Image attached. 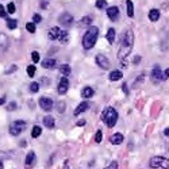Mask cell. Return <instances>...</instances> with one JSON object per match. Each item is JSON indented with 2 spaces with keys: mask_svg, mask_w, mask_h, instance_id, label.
<instances>
[{
  "mask_svg": "<svg viewBox=\"0 0 169 169\" xmlns=\"http://www.w3.org/2000/svg\"><path fill=\"white\" fill-rule=\"evenodd\" d=\"M30 91H31V92H38L39 91V84L38 83H31L30 84Z\"/></svg>",
  "mask_w": 169,
  "mask_h": 169,
  "instance_id": "obj_31",
  "label": "cell"
},
{
  "mask_svg": "<svg viewBox=\"0 0 169 169\" xmlns=\"http://www.w3.org/2000/svg\"><path fill=\"white\" fill-rule=\"evenodd\" d=\"M122 77H123V73H122L121 70H112L111 73H110L108 79L111 80V81H118V80H121Z\"/></svg>",
  "mask_w": 169,
  "mask_h": 169,
  "instance_id": "obj_17",
  "label": "cell"
},
{
  "mask_svg": "<svg viewBox=\"0 0 169 169\" xmlns=\"http://www.w3.org/2000/svg\"><path fill=\"white\" fill-rule=\"evenodd\" d=\"M92 23V18L91 16H84V18H81V20H80V25L81 26H88Z\"/></svg>",
  "mask_w": 169,
  "mask_h": 169,
  "instance_id": "obj_27",
  "label": "cell"
},
{
  "mask_svg": "<svg viewBox=\"0 0 169 169\" xmlns=\"http://www.w3.org/2000/svg\"><path fill=\"white\" fill-rule=\"evenodd\" d=\"M88 108H90V103H88V102H83V103H80V104L77 105V108L74 110V115L77 116V115H80L81 112H85Z\"/></svg>",
  "mask_w": 169,
  "mask_h": 169,
  "instance_id": "obj_14",
  "label": "cell"
},
{
  "mask_svg": "<svg viewBox=\"0 0 169 169\" xmlns=\"http://www.w3.org/2000/svg\"><path fill=\"white\" fill-rule=\"evenodd\" d=\"M166 79H169V68L162 73V80H166Z\"/></svg>",
  "mask_w": 169,
  "mask_h": 169,
  "instance_id": "obj_41",
  "label": "cell"
},
{
  "mask_svg": "<svg viewBox=\"0 0 169 169\" xmlns=\"http://www.w3.org/2000/svg\"><path fill=\"white\" fill-rule=\"evenodd\" d=\"M149 19L152 20V22H157V20L160 19V11L157 10V8H152V10L149 11Z\"/></svg>",
  "mask_w": 169,
  "mask_h": 169,
  "instance_id": "obj_18",
  "label": "cell"
},
{
  "mask_svg": "<svg viewBox=\"0 0 169 169\" xmlns=\"http://www.w3.org/2000/svg\"><path fill=\"white\" fill-rule=\"evenodd\" d=\"M26 129V122L23 121H15L10 124V134L14 137H18V135L22 133Z\"/></svg>",
  "mask_w": 169,
  "mask_h": 169,
  "instance_id": "obj_5",
  "label": "cell"
},
{
  "mask_svg": "<svg viewBox=\"0 0 169 169\" xmlns=\"http://www.w3.org/2000/svg\"><path fill=\"white\" fill-rule=\"evenodd\" d=\"M84 124H85V121H84V119H83V121L77 122V126H84Z\"/></svg>",
  "mask_w": 169,
  "mask_h": 169,
  "instance_id": "obj_43",
  "label": "cell"
},
{
  "mask_svg": "<svg viewBox=\"0 0 169 169\" xmlns=\"http://www.w3.org/2000/svg\"><path fill=\"white\" fill-rule=\"evenodd\" d=\"M4 102H6V99H4V98H0V104H4Z\"/></svg>",
  "mask_w": 169,
  "mask_h": 169,
  "instance_id": "obj_45",
  "label": "cell"
},
{
  "mask_svg": "<svg viewBox=\"0 0 169 169\" xmlns=\"http://www.w3.org/2000/svg\"><path fill=\"white\" fill-rule=\"evenodd\" d=\"M35 161H37L35 153H34V152H29V154L26 156V161H25L26 168H31V166L35 164Z\"/></svg>",
  "mask_w": 169,
  "mask_h": 169,
  "instance_id": "obj_12",
  "label": "cell"
},
{
  "mask_svg": "<svg viewBox=\"0 0 169 169\" xmlns=\"http://www.w3.org/2000/svg\"><path fill=\"white\" fill-rule=\"evenodd\" d=\"M26 30H27L29 32H31V34H34L35 32V23L34 22L26 23Z\"/></svg>",
  "mask_w": 169,
  "mask_h": 169,
  "instance_id": "obj_28",
  "label": "cell"
},
{
  "mask_svg": "<svg viewBox=\"0 0 169 169\" xmlns=\"http://www.w3.org/2000/svg\"><path fill=\"white\" fill-rule=\"evenodd\" d=\"M104 169H118V162H116V161H112V162L108 166H105Z\"/></svg>",
  "mask_w": 169,
  "mask_h": 169,
  "instance_id": "obj_36",
  "label": "cell"
},
{
  "mask_svg": "<svg viewBox=\"0 0 169 169\" xmlns=\"http://www.w3.org/2000/svg\"><path fill=\"white\" fill-rule=\"evenodd\" d=\"M122 90H123V92L126 93V95H129V90H127V84H123L122 85Z\"/></svg>",
  "mask_w": 169,
  "mask_h": 169,
  "instance_id": "obj_42",
  "label": "cell"
},
{
  "mask_svg": "<svg viewBox=\"0 0 169 169\" xmlns=\"http://www.w3.org/2000/svg\"><path fill=\"white\" fill-rule=\"evenodd\" d=\"M27 74H29V77H34V74H35V66L34 65L27 66Z\"/></svg>",
  "mask_w": 169,
  "mask_h": 169,
  "instance_id": "obj_30",
  "label": "cell"
},
{
  "mask_svg": "<svg viewBox=\"0 0 169 169\" xmlns=\"http://www.w3.org/2000/svg\"><path fill=\"white\" fill-rule=\"evenodd\" d=\"M15 107H16V103L15 102H11L10 104L7 105V110H8V111H14V110H15Z\"/></svg>",
  "mask_w": 169,
  "mask_h": 169,
  "instance_id": "obj_38",
  "label": "cell"
},
{
  "mask_svg": "<svg viewBox=\"0 0 169 169\" xmlns=\"http://www.w3.org/2000/svg\"><path fill=\"white\" fill-rule=\"evenodd\" d=\"M164 134H165L166 137H169V127H168V129H165V130H164Z\"/></svg>",
  "mask_w": 169,
  "mask_h": 169,
  "instance_id": "obj_44",
  "label": "cell"
},
{
  "mask_svg": "<svg viewBox=\"0 0 169 169\" xmlns=\"http://www.w3.org/2000/svg\"><path fill=\"white\" fill-rule=\"evenodd\" d=\"M3 168V164H1V161H0V169Z\"/></svg>",
  "mask_w": 169,
  "mask_h": 169,
  "instance_id": "obj_46",
  "label": "cell"
},
{
  "mask_svg": "<svg viewBox=\"0 0 169 169\" xmlns=\"http://www.w3.org/2000/svg\"><path fill=\"white\" fill-rule=\"evenodd\" d=\"M0 16H1V18H6L7 16V11L4 10V7L1 6V4H0Z\"/></svg>",
  "mask_w": 169,
  "mask_h": 169,
  "instance_id": "obj_40",
  "label": "cell"
},
{
  "mask_svg": "<svg viewBox=\"0 0 169 169\" xmlns=\"http://www.w3.org/2000/svg\"><path fill=\"white\" fill-rule=\"evenodd\" d=\"M53 105H54V103H53V100L50 98H41L39 99V107L43 111H50L53 108Z\"/></svg>",
  "mask_w": 169,
  "mask_h": 169,
  "instance_id": "obj_7",
  "label": "cell"
},
{
  "mask_svg": "<svg viewBox=\"0 0 169 169\" xmlns=\"http://www.w3.org/2000/svg\"><path fill=\"white\" fill-rule=\"evenodd\" d=\"M31 57H32V61H34V62H38V61H39V53H38V51H32Z\"/></svg>",
  "mask_w": 169,
  "mask_h": 169,
  "instance_id": "obj_35",
  "label": "cell"
},
{
  "mask_svg": "<svg viewBox=\"0 0 169 169\" xmlns=\"http://www.w3.org/2000/svg\"><path fill=\"white\" fill-rule=\"evenodd\" d=\"M70 72H72V70H70V66L68 64H64V65H61V66H60V73L64 74V77L69 76Z\"/></svg>",
  "mask_w": 169,
  "mask_h": 169,
  "instance_id": "obj_20",
  "label": "cell"
},
{
  "mask_svg": "<svg viewBox=\"0 0 169 169\" xmlns=\"http://www.w3.org/2000/svg\"><path fill=\"white\" fill-rule=\"evenodd\" d=\"M105 37H107V39H108L110 43H114V42H115V30L114 29H110Z\"/></svg>",
  "mask_w": 169,
  "mask_h": 169,
  "instance_id": "obj_25",
  "label": "cell"
},
{
  "mask_svg": "<svg viewBox=\"0 0 169 169\" xmlns=\"http://www.w3.org/2000/svg\"><path fill=\"white\" fill-rule=\"evenodd\" d=\"M150 168H161V169H169V160L162 156H154L149 161Z\"/></svg>",
  "mask_w": 169,
  "mask_h": 169,
  "instance_id": "obj_4",
  "label": "cell"
},
{
  "mask_svg": "<svg viewBox=\"0 0 169 169\" xmlns=\"http://www.w3.org/2000/svg\"><path fill=\"white\" fill-rule=\"evenodd\" d=\"M41 134H42V129H41V126H38V124H35L34 127H32L31 137H32V138H38Z\"/></svg>",
  "mask_w": 169,
  "mask_h": 169,
  "instance_id": "obj_22",
  "label": "cell"
},
{
  "mask_svg": "<svg viewBox=\"0 0 169 169\" xmlns=\"http://www.w3.org/2000/svg\"><path fill=\"white\" fill-rule=\"evenodd\" d=\"M43 124H45V126H46L48 129H53V127H54V124H56L54 118H51L50 115L45 116V118H43Z\"/></svg>",
  "mask_w": 169,
  "mask_h": 169,
  "instance_id": "obj_19",
  "label": "cell"
},
{
  "mask_svg": "<svg viewBox=\"0 0 169 169\" xmlns=\"http://www.w3.org/2000/svg\"><path fill=\"white\" fill-rule=\"evenodd\" d=\"M60 32H61V30L58 29V27H51V29L49 30V32H48L49 39H50V41L58 39V37H60Z\"/></svg>",
  "mask_w": 169,
  "mask_h": 169,
  "instance_id": "obj_13",
  "label": "cell"
},
{
  "mask_svg": "<svg viewBox=\"0 0 169 169\" xmlns=\"http://www.w3.org/2000/svg\"><path fill=\"white\" fill-rule=\"evenodd\" d=\"M7 11H8V14H14V12H15V4H14V3L8 4V6H7Z\"/></svg>",
  "mask_w": 169,
  "mask_h": 169,
  "instance_id": "obj_33",
  "label": "cell"
},
{
  "mask_svg": "<svg viewBox=\"0 0 169 169\" xmlns=\"http://www.w3.org/2000/svg\"><path fill=\"white\" fill-rule=\"evenodd\" d=\"M123 135L121 134V133H116V134H114L111 138H110V141H111L112 145H121L122 142H123Z\"/></svg>",
  "mask_w": 169,
  "mask_h": 169,
  "instance_id": "obj_16",
  "label": "cell"
},
{
  "mask_svg": "<svg viewBox=\"0 0 169 169\" xmlns=\"http://www.w3.org/2000/svg\"><path fill=\"white\" fill-rule=\"evenodd\" d=\"M58 20H60V23L62 26L69 27V26H72V23H73V16L70 15V14H68V12H64L62 15H60Z\"/></svg>",
  "mask_w": 169,
  "mask_h": 169,
  "instance_id": "obj_9",
  "label": "cell"
},
{
  "mask_svg": "<svg viewBox=\"0 0 169 169\" xmlns=\"http://www.w3.org/2000/svg\"><path fill=\"white\" fill-rule=\"evenodd\" d=\"M18 26V20L16 19H7V27L11 30H14Z\"/></svg>",
  "mask_w": 169,
  "mask_h": 169,
  "instance_id": "obj_26",
  "label": "cell"
},
{
  "mask_svg": "<svg viewBox=\"0 0 169 169\" xmlns=\"http://www.w3.org/2000/svg\"><path fill=\"white\" fill-rule=\"evenodd\" d=\"M95 142L96 144H100V142H102V131H98V133H96V135H95Z\"/></svg>",
  "mask_w": 169,
  "mask_h": 169,
  "instance_id": "obj_34",
  "label": "cell"
},
{
  "mask_svg": "<svg viewBox=\"0 0 169 169\" xmlns=\"http://www.w3.org/2000/svg\"><path fill=\"white\" fill-rule=\"evenodd\" d=\"M68 39H69V34H68V31H64V30H61L60 37H58V41H60L61 43H66Z\"/></svg>",
  "mask_w": 169,
  "mask_h": 169,
  "instance_id": "obj_23",
  "label": "cell"
},
{
  "mask_svg": "<svg viewBox=\"0 0 169 169\" xmlns=\"http://www.w3.org/2000/svg\"><path fill=\"white\" fill-rule=\"evenodd\" d=\"M102 121L108 127H114L116 124V122H118V112L115 111V108H112V107H107L102 112Z\"/></svg>",
  "mask_w": 169,
  "mask_h": 169,
  "instance_id": "obj_3",
  "label": "cell"
},
{
  "mask_svg": "<svg viewBox=\"0 0 169 169\" xmlns=\"http://www.w3.org/2000/svg\"><path fill=\"white\" fill-rule=\"evenodd\" d=\"M98 37H99V29H98V27H90L83 37V48L85 49V50L92 49L93 46L96 45Z\"/></svg>",
  "mask_w": 169,
  "mask_h": 169,
  "instance_id": "obj_2",
  "label": "cell"
},
{
  "mask_svg": "<svg viewBox=\"0 0 169 169\" xmlns=\"http://www.w3.org/2000/svg\"><path fill=\"white\" fill-rule=\"evenodd\" d=\"M107 15H108V18L112 20V22H115V20L119 18V8L118 7H108L107 8Z\"/></svg>",
  "mask_w": 169,
  "mask_h": 169,
  "instance_id": "obj_11",
  "label": "cell"
},
{
  "mask_svg": "<svg viewBox=\"0 0 169 169\" xmlns=\"http://www.w3.org/2000/svg\"><path fill=\"white\" fill-rule=\"evenodd\" d=\"M56 60H53V58H45V60L42 61V66L45 68V69H53V68H56Z\"/></svg>",
  "mask_w": 169,
  "mask_h": 169,
  "instance_id": "obj_15",
  "label": "cell"
},
{
  "mask_svg": "<svg viewBox=\"0 0 169 169\" xmlns=\"http://www.w3.org/2000/svg\"><path fill=\"white\" fill-rule=\"evenodd\" d=\"M126 6H127V15L130 16V18H133V16H134V6H133V1L127 0V1H126Z\"/></svg>",
  "mask_w": 169,
  "mask_h": 169,
  "instance_id": "obj_24",
  "label": "cell"
},
{
  "mask_svg": "<svg viewBox=\"0 0 169 169\" xmlns=\"http://www.w3.org/2000/svg\"><path fill=\"white\" fill-rule=\"evenodd\" d=\"M18 69L16 68V65H12L11 68H8V69H6V74H10V73H12V72H15V70Z\"/></svg>",
  "mask_w": 169,
  "mask_h": 169,
  "instance_id": "obj_39",
  "label": "cell"
},
{
  "mask_svg": "<svg viewBox=\"0 0 169 169\" xmlns=\"http://www.w3.org/2000/svg\"><path fill=\"white\" fill-rule=\"evenodd\" d=\"M96 7L100 8V10L105 8V7H107V1H105V0H96Z\"/></svg>",
  "mask_w": 169,
  "mask_h": 169,
  "instance_id": "obj_29",
  "label": "cell"
},
{
  "mask_svg": "<svg viewBox=\"0 0 169 169\" xmlns=\"http://www.w3.org/2000/svg\"><path fill=\"white\" fill-rule=\"evenodd\" d=\"M133 45H134V34H133V31H131L130 29L124 30V32L122 34L121 46H119V54H118V57L121 58L122 61L131 53Z\"/></svg>",
  "mask_w": 169,
  "mask_h": 169,
  "instance_id": "obj_1",
  "label": "cell"
},
{
  "mask_svg": "<svg viewBox=\"0 0 169 169\" xmlns=\"http://www.w3.org/2000/svg\"><path fill=\"white\" fill-rule=\"evenodd\" d=\"M81 95H83L84 98H87V99H90V98H92L93 96V90L91 88V87H85V88L81 91Z\"/></svg>",
  "mask_w": 169,
  "mask_h": 169,
  "instance_id": "obj_21",
  "label": "cell"
},
{
  "mask_svg": "<svg viewBox=\"0 0 169 169\" xmlns=\"http://www.w3.org/2000/svg\"><path fill=\"white\" fill-rule=\"evenodd\" d=\"M32 20H34V23H41V20H42V16L39 15V14H35V15L32 16Z\"/></svg>",
  "mask_w": 169,
  "mask_h": 169,
  "instance_id": "obj_37",
  "label": "cell"
},
{
  "mask_svg": "<svg viewBox=\"0 0 169 169\" xmlns=\"http://www.w3.org/2000/svg\"><path fill=\"white\" fill-rule=\"evenodd\" d=\"M57 111L60 112V114L65 111V102H58L57 103Z\"/></svg>",
  "mask_w": 169,
  "mask_h": 169,
  "instance_id": "obj_32",
  "label": "cell"
},
{
  "mask_svg": "<svg viewBox=\"0 0 169 169\" xmlns=\"http://www.w3.org/2000/svg\"><path fill=\"white\" fill-rule=\"evenodd\" d=\"M150 79H152V81H153L154 84L160 83V81L162 80V72H161V68H160L158 65H156V66L153 68L152 74H150Z\"/></svg>",
  "mask_w": 169,
  "mask_h": 169,
  "instance_id": "obj_6",
  "label": "cell"
},
{
  "mask_svg": "<svg viewBox=\"0 0 169 169\" xmlns=\"http://www.w3.org/2000/svg\"><path fill=\"white\" fill-rule=\"evenodd\" d=\"M96 64L99 65L102 69H108L110 68V60L105 57L104 54H98L96 56Z\"/></svg>",
  "mask_w": 169,
  "mask_h": 169,
  "instance_id": "obj_8",
  "label": "cell"
},
{
  "mask_svg": "<svg viewBox=\"0 0 169 169\" xmlns=\"http://www.w3.org/2000/svg\"><path fill=\"white\" fill-rule=\"evenodd\" d=\"M68 88H69V81H68L66 77H62V79L60 80V83H58V93L60 95H65V93L68 92Z\"/></svg>",
  "mask_w": 169,
  "mask_h": 169,
  "instance_id": "obj_10",
  "label": "cell"
}]
</instances>
